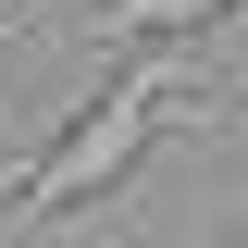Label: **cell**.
I'll use <instances>...</instances> for the list:
<instances>
[{
    "mask_svg": "<svg viewBox=\"0 0 248 248\" xmlns=\"http://www.w3.org/2000/svg\"><path fill=\"white\" fill-rule=\"evenodd\" d=\"M25 174H37V161H0V199H25Z\"/></svg>",
    "mask_w": 248,
    "mask_h": 248,
    "instance_id": "obj_3",
    "label": "cell"
},
{
    "mask_svg": "<svg viewBox=\"0 0 248 248\" xmlns=\"http://www.w3.org/2000/svg\"><path fill=\"white\" fill-rule=\"evenodd\" d=\"M236 0H87L62 13V37H112V50H149V37H186V25H223Z\"/></svg>",
    "mask_w": 248,
    "mask_h": 248,
    "instance_id": "obj_2",
    "label": "cell"
},
{
    "mask_svg": "<svg viewBox=\"0 0 248 248\" xmlns=\"http://www.w3.org/2000/svg\"><path fill=\"white\" fill-rule=\"evenodd\" d=\"M174 99H186V62H174V50H137V62L112 75V87L87 99V112L62 124V149L25 174L13 223H62V211H87L99 186H124V174H137V149L161 137V112H174Z\"/></svg>",
    "mask_w": 248,
    "mask_h": 248,
    "instance_id": "obj_1",
    "label": "cell"
}]
</instances>
